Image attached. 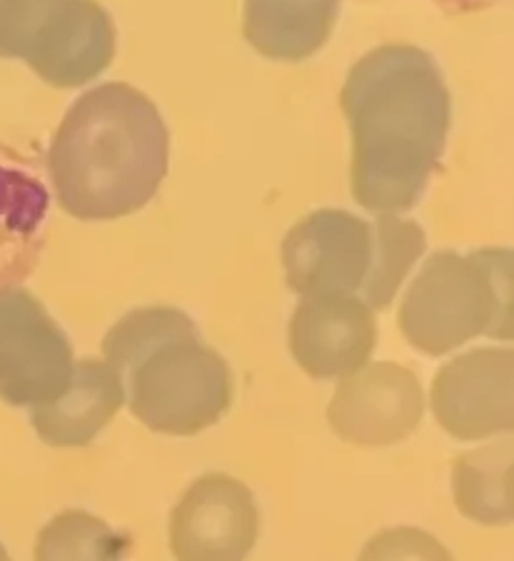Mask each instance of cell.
<instances>
[{"label":"cell","instance_id":"1","mask_svg":"<svg viewBox=\"0 0 514 561\" xmlns=\"http://www.w3.org/2000/svg\"><path fill=\"white\" fill-rule=\"evenodd\" d=\"M340 107L353 133L350 185L359 207H418L449 135L453 103L437 60L418 45H382L347 72Z\"/></svg>","mask_w":514,"mask_h":561},{"label":"cell","instance_id":"2","mask_svg":"<svg viewBox=\"0 0 514 561\" xmlns=\"http://www.w3.org/2000/svg\"><path fill=\"white\" fill-rule=\"evenodd\" d=\"M170 135L158 105L128 83L88 90L53 135L48 173L76 220H121L146 207L168 175Z\"/></svg>","mask_w":514,"mask_h":561},{"label":"cell","instance_id":"3","mask_svg":"<svg viewBox=\"0 0 514 561\" xmlns=\"http://www.w3.org/2000/svg\"><path fill=\"white\" fill-rule=\"evenodd\" d=\"M105 362L125 389L133 417L170 437H193L232 404V373L178 307H140L107 330Z\"/></svg>","mask_w":514,"mask_h":561},{"label":"cell","instance_id":"4","mask_svg":"<svg viewBox=\"0 0 514 561\" xmlns=\"http://www.w3.org/2000/svg\"><path fill=\"white\" fill-rule=\"evenodd\" d=\"M397 322L404 340L430 357L477 337L512 340V250L430 255L402 297Z\"/></svg>","mask_w":514,"mask_h":561},{"label":"cell","instance_id":"5","mask_svg":"<svg viewBox=\"0 0 514 561\" xmlns=\"http://www.w3.org/2000/svg\"><path fill=\"white\" fill-rule=\"evenodd\" d=\"M0 58L28 62L53 88H80L111 68L115 25L98 0H0Z\"/></svg>","mask_w":514,"mask_h":561},{"label":"cell","instance_id":"6","mask_svg":"<svg viewBox=\"0 0 514 561\" xmlns=\"http://www.w3.org/2000/svg\"><path fill=\"white\" fill-rule=\"evenodd\" d=\"M73 345L38 297L23 287L0 293V400L48 404L73 377Z\"/></svg>","mask_w":514,"mask_h":561},{"label":"cell","instance_id":"7","mask_svg":"<svg viewBox=\"0 0 514 561\" xmlns=\"http://www.w3.org/2000/svg\"><path fill=\"white\" fill-rule=\"evenodd\" d=\"M375 222L345 210H315L283 240L287 287L300 297L359 293L375 265Z\"/></svg>","mask_w":514,"mask_h":561},{"label":"cell","instance_id":"8","mask_svg":"<svg viewBox=\"0 0 514 561\" xmlns=\"http://www.w3.org/2000/svg\"><path fill=\"white\" fill-rule=\"evenodd\" d=\"M425 414V392L412 369L367 362L340 379L328 407L330 427L350 445L390 447L408 439Z\"/></svg>","mask_w":514,"mask_h":561},{"label":"cell","instance_id":"9","mask_svg":"<svg viewBox=\"0 0 514 561\" xmlns=\"http://www.w3.org/2000/svg\"><path fill=\"white\" fill-rule=\"evenodd\" d=\"M260 534L255 496L230 474H205L170 514L175 561H245Z\"/></svg>","mask_w":514,"mask_h":561},{"label":"cell","instance_id":"10","mask_svg":"<svg viewBox=\"0 0 514 561\" xmlns=\"http://www.w3.org/2000/svg\"><path fill=\"white\" fill-rule=\"evenodd\" d=\"M512 359L510 347H482L437 369L430 404L449 437L480 442L512 430Z\"/></svg>","mask_w":514,"mask_h":561},{"label":"cell","instance_id":"11","mask_svg":"<svg viewBox=\"0 0 514 561\" xmlns=\"http://www.w3.org/2000/svg\"><path fill=\"white\" fill-rule=\"evenodd\" d=\"M290 352L312 379L355 373L373 357L377 342L375 312L355 293L302 297L290 320Z\"/></svg>","mask_w":514,"mask_h":561},{"label":"cell","instance_id":"12","mask_svg":"<svg viewBox=\"0 0 514 561\" xmlns=\"http://www.w3.org/2000/svg\"><path fill=\"white\" fill-rule=\"evenodd\" d=\"M50 190L31 156L0 138V293L21 287L50 234Z\"/></svg>","mask_w":514,"mask_h":561},{"label":"cell","instance_id":"13","mask_svg":"<svg viewBox=\"0 0 514 561\" xmlns=\"http://www.w3.org/2000/svg\"><path fill=\"white\" fill-rule=\"evenodd\" d=\"M125 404V389L103 359H78L58 400L31 407V424L50 447H85Z\"/></svg>","mask_w":514,"mask_h":561},{"label":"cell","instance_id":"14","mask_svg":"<svg viewBox=\"0 0 514 561\" xmlns=\"http://www.w3.org/2000/svg\"><path fill=\"white\" fill-rule=\"evenodd\" d=\"M340 11L342 0H245L242 33L267 60L300 62L330 41Z\"/></svg>","mask_w":514,"mask_h":561},{"label":"cell","instance_id":"15","mask_svg":"<svg viewBox=\"0 0 514 561\" xmlns=\"http://www.w3.org/2000/svg\"><path fill=\"white\" fill-rule=\"evenodd\" d=\"M453 494L467 519L487 527L512 522V442L459 455L453 465Z\"/></svg>","mask_w":514,"mask_h":561},{"label":"cell","instance_id":"16","mask_svg":"<svg viewBox=\"0 0 514 561\" xmlns=\"http://www.w3.org/2000/svg\"><path fill=\"white\" fill-rule=\"evenodd\" d=\"M375 234H377V252L375 265L369 270L359 297L373 312L387 310L392 300L400 293L404 277L412 273L418 260L425 252L427 238L425 230L408 217L385 213L377 215L375 220Z\"/></svg>","mask_w":514,"mask_h":561},{"label":"cell","instance_id":"17","mask_svg":"<svg viewBox=\"0 0 514 561\" xmlns=\"http://www.w3.org/2000/svg\"><path fill=\"white\" fill-rule=\"evenodd\" d=\"M128 537L83 510L53 517L35 541V561H125Z\"/></svg>","mask_w":514,"mask_h":561},{"label":"cell","instance_id":"18","mask_svg":"<svg viewBox=\"0 0 514 561\" xmlns=\"http://www.w3.org/2000/svg\"><path fill=\"white\" fill-rule=\"evenodd\" d=\"M357 561H455L437 537L418 527H392L375 534Z\"/></svg>","mask_w":514,"mask_h":561},{"label":"cell","instance_id":"19","mask_svg":"<svg viewBox=\"0 0 514 561\" xmlns=\"http://www.w3.org/2000/svg\"><path fill=\"white\" fill-rule=\"evenodd\" d=\"M0 561H11V557H8V551H5L3 545H0Z\"/></svg>","mask_w":514,"mask_h":561}]
</instances>
